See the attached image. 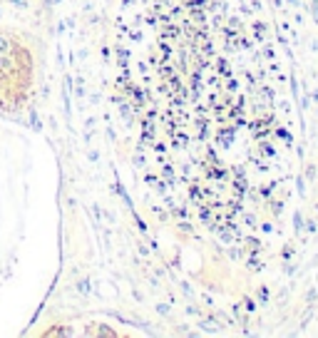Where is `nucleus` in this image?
Returning a JSON list of instances; mask_svg holds the SVG:
<instances>
[{"mask_svg":"<svg viewBox=\"0 0 318 338\" xmlns=\"http://www.w3.org/2000/svg\"><path fill=\"white\" fill-rule=\"evenodd\" d=\"M114 67L152 189L226 246H268L301 139L264 0H119Z\"/></svg>","mask_w":318,"mask_h":338,"instance_id":"f257e3e1","label":"nucleus"},{"mask_svg":"<svg viewBox=\"0 0 318 338\" xmlns=\"http://www.w3.org/2000/svg\"><path fill=\"white\" fill-rule=\"evenodd\" d=\"M32 50L25 37L0 30V112H18L32 92Z\"/></svg>","mask_w":318,"mask_h":338,"instance_id":"f03ea898","label":"nucleus"}]
</instances>
